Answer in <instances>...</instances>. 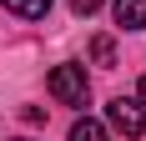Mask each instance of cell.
I'll list each match as a JSON object with an SVG mask.
<instances>
[{"label":"cell","mask_w":146,"mask_h":141,"mask_svg":"<svg viewBox=\"0 0 146 141\" xmlns=\"http://www.w3.org/2000/svg\"><path fill=\"white\" fill-rule=\"evenodd\" d=\"M71 141H111V136H106V126H101V121H91V116H81V121L71 126Z\"/></svg>","instance_id":"obj_5"},{"label":"cell","mask_w":146,"mask_h":141,"mask_svg":"<svg viewBox=\"0 0 146 141\" xmlns=\"http://www.w3.org/2000/svg\"><path fill=\"white\" fill-rule=\"evenodd\" d=\"M50 96H56L60 106H86V96H91L86 66H56L50 70Z\"/></svg>","instance_id":"obj_1"},{"label":"cell","mask_w":146,"mask_h":141,"mask_svg":"<svg viewBox=\"0 0 146 141\" xmlns=\"http://www.w3.org/2000/svg\"><path fill=\"white\" fill-rule=\"evenodd\" d=\"M91 56H96V66H111V61H116V45L106 41V35H96V41H91Z\"/></svg>","instance_id":"obj_6"},{"label":"cell","mask_w":146,"mask_h":141,"mask_svg":"<svg viewBox=\"0 0 146 141\" xmlns=\"http://www.w3.org/2000/svg\"><path fill=\"white\" fill-rule=\"evenodd\" d=\"M111 10H116L121 30H141L146 25V0H111Z\"/></svg>","instance_id":"obj_3"},{"label":"cell","mask_w":146,"mask_h":141,"mask_svg":"<svg viewBox=\"0 0 146 141\" xmlns=\"http://www.w3.org/2000/svg\"><path fill=\"white\" fill-rule=\"evenodd\" d=\"M141 106H146V76H141Z\"/></svg>","instance_id":"obj_8"},{"label":"cell","mask_w":146,"mask_h":141,"mask_svg":"<svg viewBox=\"0 0 146 141\" xmlns=\"http://www.w3.org/2000/svg\"><path fill=\"white\" fill-rule=\"evenodd\" d=\"M106 121L121 131V136H146V106L131 96H116L111 106H106Z\"/></svg>","instance_id":"obj_2"},{"label":"cell","mask_w":146,"mask_h":141,"mask_svg":"<svg viewBox=\"0 0 146 141\" xmlns=\"http://www.w3.org/2000/svg\"><path fill=\"white\" fill-rule=\"evenodd\" d=\"M101 5H106V0H71V10H76V15H96Z\"/></svg>","instance_id":"obj_7"},{"label":"cell","mask_w":146,"mask_h":141,"mask_svg":"<svg viewBox=\"0 0 146 141\" xmlns=\"http://www.w3.org/2000/svg\"><path fill=\"white\" fill-rule=\"evenodd\" d=\"M10 15H20V20H40L45 10H50V0H0Z\"/></svg>","instance_id":"obj_4"}]
</instances>
